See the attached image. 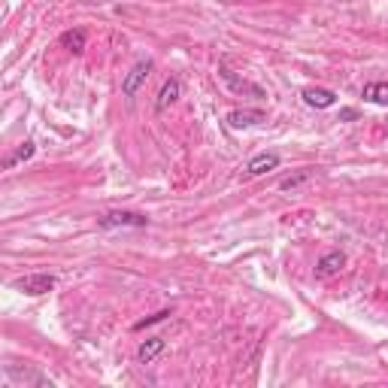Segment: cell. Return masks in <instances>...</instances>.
<instances>
[{
	"label": "cell",
	"instance_id": "2",
	"mask_svg": "<svg viewBox=\"0 0 388 388\" xmlns=\"http://www.w3.org/2000/svg\"><path fill=\"white\" fill-rule=\"evenodd\" d=\"M18 291L31 294V298H40V294H49L55 289V276L52 273H28V276H21L13 282Z\"/></svg>",
	"mask_w": 388,
	"mask_h": 388
},
{
	"label": "cell",
	"instance_id": "10",
	"mask_svg": "<svg viewBox=\"0 0 388 388\" xmlns=\"http://www.w3.org/2000/svg\"><path fill=\"white\" fill-rule=\"evenodd\" d=\"M179 91H182V85H179V79H167V82L161 85V91H158V100H155V109L158 112H164L173 100L179 97Z\"/></svg>",
	"mask_w": 388,
	"mask_h": 388
},
{
	"label": "cell",
	"instance_id": "12",
	"mask_svg": "<svg viewBox=\"0 0 388 388\" xmlns=\"http://www.w3.org/2000/svg\"><path fill=\"white\" fill-rule=\"evenodd\" d=\"M28 158H33V143H31V140H25L13 155H6V158H4V170H13L16 164L28 161Z\"/></svg>",
	"mask_w": 388,
	"mask_h": 388
},
{
	"label": "cell",
	"instance_id": "8",
	"mask_svg": "<svg viewBox=\"0 0 388 388\" xmlns=\"http://www.w3.org/2000/svg\"><path fill=\"white\" fill-rule=\"evenodd\" d=\"M343 264H346V255L343 252H328V255H322V261H318L316 273L325 279V276H334V273L343 270Z\"/></svg>",
	"mask_w": 388,
	"mask_h": 388
},
{
	"label": "cell",
	"instance_id": "14",
	"mask_svg": "<svg viewBox=\"0 0 388 388\" xmlns=\"http://www.w3.org/2000/svg\"><path fill=\"white\" fill-rule=\"evenodd\" d=\"M306 179H313V170L310 167H303V170H298V173H294V176H285L282 182H279V188L282 191H294V188H298V185H303V182Z\"/></svg>",
	"mask_w": 388,
	"mask_h": 388
},
{
	"label": "cell",
	"instance_id": "5",
	"mask_svg": "<svg viewBox=\"0 0 388 388\" xmlns=\"http://www.w3.org/2000/svg\"><path fill=\"white\" fill-rule=\"evenodd\" d=\"M303 104L306 107H316V109H328L337 104V95L330 88H303Z\"/></svg>",
	"mask_w": 388,
	"mask_h": 388
},
{
	"label": "cell",
	"instance_id": "13",
	"mask_svg": "<svg viewBox=\"0 0 388 388\" xmlns=\"http://www.w3.org/2000/svg\"><path fill=\"white\" fill-rule=\"evenodd\" d=\"M61 45H64V49H70V52H85V31H67L64 33V37H61Z\"/></svg>",
	"mask_w": 388,
	"mask_h": 388
},
{
	"label": "cell",
	"instance_id": "1",
	"mask_svg": "<svg viewBox=\"0 0 388 388\" xmlns=\"http://www.w3.org/2000/svg\"><path fill=\"white\" fill-rule=\"evenodd\" d=\"M97 225L100 227H146L149 225V215L128 212V210H112V212L97 215Z\"/></svg>",
	"mask_w": 388,
	"mask_h": 388
},
{
	"label": "cell",
	"instance_id": "9",
	"mask_svg": "<svg viewBox=\"0 0 388 388\" xmlns=\"http://www.w3.org/2000/svg\"><path fill=\"white\" fill-rule=\"evenodd\" d=\"M164 337H149V340H143L140 343V349H136V358H140V364H149V361H155L158 355L164 352Z\"/></svg>",
	"mask_w": 388,
	"mask_h": 388
},
{
	"label": "cell",
	"instance_id": "7",
	"mask_svg": "<svg viewBox=\"0 0 388 388\" xmlns=\"http://www.w3.org/2000/svg\"><path fill=\"white\" fill-rule=\"evenodd\" d=\"M279 167V155L276 152H264V155H255L252 161L246 164L249 176H261V173H270V170Z\"/></svg>",
	"mask_w": 388,
	"mask_h": 388
},
{
	"label": "cell",
	"instance_id": "3",
	"mask_svg": "<svg viewBox=\"0 0 388 388\" xmlns=\"http://www.w3.org/2000/svg\"><path fill=\"white\" fill-rule=\"evenodd\" d=\"M149 73H152V61H136L134 67H131V73L124 76V82H122V95L124 97H134L136 95V88H140L146 79H149Z\"/></svg>",
	"mask_w": 388,
	"mask_h": 388
},
{
	"label": "cell",
	"instance_id": "11",
	"mask_svg": "<svg viewBox=\"0 0 388 388\" xmlns=\"http://www.w3.org/2000/svg\"><path fill=\"white\" fill-rule=\"evenodd\" d=\"M364 100H370L376 107H388V82H370L364 85Z\"/></svg>",
	"mask_w": 388,
	"mask_h": 388
},
{
	"label": "cell",
	"instance_id": "15",
	"mask_svg": "<svg viewBox=\"0 0 388 388\" xmlns=\"http://www.w3.org/2000/svg\"><path fill=\"white\" fill-rule=\"evenodd\" d=\"M170 316H173V313H170V310H161V313H155V316H146V318H143V322H136L134 328H136V330H143L146 325H155V322H167V318H170Z\"/></svg>",
	"mask_w": 388,
	"mask_h": 388
},
{
	"label": "cell",
	"instance_id": "4",
	"mask_svg": "<svg viewBox=\"0 0 388 388\" xmlns=\"http://www.w3.org/2000/svg\"><path fill=\"white\" fill-rule=\"evenodd\" d=\"M222 79L227 85H231V91H237V95H252V97H264V88L261 85H252V82H246V79H237L234 70L227 64H222Z\"/></svg>",
	"mask_w": 388,
	"mask_h": 388
},
{
	"label": "cell",
	"instance_id": "16",
	"mask_svg": "<svg viewBox=\"0 0 388 388\" xmlns=\"http://www.w3.org/2000/svg\"><path fill=\"white\" fill-rule=\"evenodd\" d=\"M355 116H358L355 109H343V112H340V119H355Z\"/></svg>",
	"mask_w": 388,
	"mask_h": 388
},
{
	"label": "cell",
	"instance_id": "6",
	"mask_svg": "<svg viewBox=\"0 0 388 388\" xmlns=\"http://www.w3.org/2000/svg\"><path fill=\"white\" fill-rule=\"evenodd\" d=\"M261 122H267V116L261 109H234L231 116H227V124H231V128H255Z\"/></svg>",
	"mask_w": 388,
	"mask_h": 388
}]
</instances>
